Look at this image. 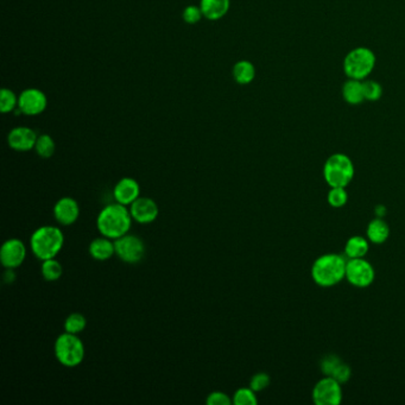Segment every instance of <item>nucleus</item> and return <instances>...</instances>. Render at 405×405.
<instances>
[{
  "mask_svg": "<svg viewBox=\"0 0 405 405\" xmlns=\"http://www.w3.org/2000/svg\"><path fill=\"white\" fill-rule=\"evenodd\" d=\"M132 223L133 219L130 208L118 202L105 206L97 218L99 233L112 240L119 239L120 237L128 234L131 230Z\"/></svg>",
  "mask_w": 405,
  "mask_h": 405,
  "instance_id": "f257e3e1",
  "label": "nucleus"
},
{
  "mask_svg": "<svg viewBox=\"0 0 405 405\" xmlns=\"http://www.w3.org/2000/svg\"><path fill=\"white\" fill-rule=\"evenodd\" d=\"M65 245V236L58 226H41L30 238V248L32 255L39 260L56 258Z\"/></svg>",
  "mask_w": 405,
  "mask_h": 405,
  "instance_id": "f03ea898",
  "label": "nucleus"
},
{
  "mask_svg": "<svg viewBox=\"0 0 405 405\" xmlns=\"http://www.w3.org/2000/svg\"><path fill=\"white\" fill-rule=\"evenodd\" d=\"M346 264L347 260L336 253L321 255L312 267L314 282L324 288L336 286L346 276Z\"/></svg>",
  "mask_w": 405,
  "mask_h": 405,
  "instance_id": "7ed1b4c3",
  "label": "nucleus"
},
{
  "mask_svg": "<svg viewBox=\"0 0 405 405\" xmlns=\"http://www.w3.org/2000/svg\"><path fill=\"white\" fill-rule=\"evenodd\" d=\"M377 58L372 49L357 46L348 51L343 62V69L348 79L364 81L375 70Z\"/></svg>",
  "mask_w": 405,
  "mask_h": 405,
  "instance_id": "20e7f679",
  "label": "nucleus"
},
{
  "mask_svg": "<svg viewBox=\"0 0 405 405\" xmlns=\"http://www.w3.org/2000/svg\"><path fill=\"white\" fill-rule=\"evenodd\" d=\"M324 178L331 188H346L354 178V164L347 154H332L324 163Z\"/></svg>",
  "mask_w": 405,
  "mask_h": 405,
  "instance_id": "39448f33",
  "label": "nucleus"
},
{
  "mask_svg": "<svg viewBox=\"0 0 405 405\" xmlns=\"http://www.w3.org/2000/svg\"><path fill=\"white\" fill-rule=\"evenodd\" d=\"M54 352L58 363L63 366L77 367L85 359V345L77 334L65 332L58 336Z\"/></svg>",
  "mask_w": 405,
  "mask_h": 405,
  "instance_id": "423d86ee",
  "label": "nucleus"
},
{
  "mask_svg": "<svg viewBox=\"0 0 405 405\" xmlns=\"http://www.w3.org/2000/svg\"><path fill=\"white\" fill-rule=\"evenodd\" d=\"M114 245L117 257L126 264H138L147 251L143 239L130 233L114 240Z\"/></svg>",
  "mask_w": 405,
  "mask_h": 405,
  "instance_id": "0eeeda50",
  "label": "nucleus"
},
{
  "mask_svg": "<svg viewBox=\"0 0 405 405\" xmlns=\"http://www.w3.org/2000/svg\"><path fill=\"white\" fill-rule=\"evenodd\" d=\"M376 272L370 263L364 258L348 259L345 278L352 286L366 288L375 281Z\"/></svg>",
  "mask_w": 405,
  "mask_h": 405,
  "instance_id": "6e6552de",
  "label": "nucleus"
},
{
  "mask_svg": "<svg viewBox=\"0 0 405 405\" xmlns=\"http://www.w3.org/2000/svg\"><path fill=\"white\" fill-rule=\"evenodd\" d=\"M341 384L327 376L314 386L313 399L317 405H339L343 401Z\"/></svg>",
  "mask_w": 405,
  "mask_h": 405,
  "instance_id": "1a4fd4ad",
  "label": "nucleus"
},
{
  "mask_svg": "<svg viewBox=\"0 0 405 405\" xmlns=\"http://www.w3.org/2000/svg\"><path fill=\"white\" fill-rule=\"evenodd\" d=\"M27 258V246L20 239L6 240L0 248V262L5 269H17Z\"/></svg>",
  "mask_w": 405,
  "mask_h": 405,
  "instance_id": "9d476101",
  "label": "nucleus"
},
{
  "mask_svg": "<svg viewBox=\"0 0 405 405\" xmlns=\"http://www.w3.org/2000/svg\"><path fill=\"white\" fill-rule=\"evenodd\" d=\"M48 105L46 94L37 88H27L20 94L18 108L25 116H39Z\"/></svg>",
  "mask_w": 405,
  "mask_h": 405,
  "instance_id": "9b49d317",
  "label": "nucleus"
},
{
  "mask_svg": "<svg viewBox=\"0 0 405 405\" xmlns=\"http://www.w3.org/2000/svg\"><path fill=\"white\" fill-rule=\"evenodd\" d=\"M128 208L133 221L140 225L151 224L159 218V205L151 197H139Z\"/></svg>",
  "mask_w": 405,
  "mask_h": 405,
  "instance_id": "f8f14e48",
  "label": "nucleus"
},
{
  "mask_svg": "<svg viewBox=\"0 0 405 405\" xmlns=\"http://www.w3.org/2000/svg\"><path fill=\"white\" fill-rule=\"evenodd\" d=\"M55 220L62 226H72L77 223L80 216V206L75 199L70 197H61L55 204L54 209Z\"/></svg>",
  "mask_w": 405,
  "mask_h": 405,
  "instance_id": "ddd939ff",
  "label": "nucleus"
},
{
  "mask_svg": "<svg viewBox=\"0 0 405 405\" xmlns=\"http://www.w3.org/2000/svg\"><path fill=\"white\" fill-rule=\"evenodd\" d=\"M37 138L39 135L32 128L20 126L10 131L8 135V143L15 151L27 152V151L35 149Z\"/></svg>",
  "mask_w": 405,
  "mask_h": 405,
  "instance_id": "4468645a",
  "label": "nucleus"
},
{
  "mask_svg": "<svg viewBox=\"0 0 405 405\" xmlns=\"http://www.w3.org/2000/svg\"><path fill=\"white\" fill-rule=\"evenodd\" d=\"M113 197L118 204L131 206L140 197V185L135 178H123L117 182L113 190Z\"/></svg>",
  "mask_w": 405,
  "mask_h": 405,
  "instance_id": "2eb2a0df",
  "label": "nucleus"
},
{
  "mask_svg": "<svg viewBox=\"0 0 405 405\" xmlns=\"http://www.w3.org/2000/svg\"><path fill=\"white\" fill-rule=\"evenodd\" d=\"M89 255L93 259L104 262L112 258L116 255V245L114 240L109 239L107 237L101 236L92 240L89 244Z\"/></svg>",
  "mask_w": 405,
  "mask_h": 405,
  "instance_id": "dca6fc26",
  "label": "nucleus"
},
{
  "mask_svg": "<svg viewBox=\"0 0 405 405\" xmlns=\"http://www.w3.org/2000/svg\"><path fill=\"white\" fill-rule=\"evenodd\" d=\"M231 0H201V11L209 20H218L227 15Z\"/></svg>",
  "mask_w": 405,
  "mask_h": 405,
  "instance_id": "f3484780",
  "label": "nucleus"
},
{
  "mask_svg": "<svg viewBox=\"0 0 405 405\" xmlns=\"http://www.w3.org/2000/svg\"><path fill=\"white\" fill-rule=\"evenodd\" d=\"M341 95L345 102L347 104L353 105V106L363 104L365 101L363 81L347 79V81L345 82L341 88Z\"/></svg>",
  "mask_w": 405,
  "mask_h": 405,
  "instance_id": "a211bd4d",
  "label": "nucleus"
},
{
  "mask_svg": "<svg viewBox=\"0 0 405 405\" xmlns=\"http://www.w3.org/2000/svg\"><path fill=\"white\" fill-rule=\"evenodd\" d=\"M366 236L371 243L383 244L390 236V228L383 219H375L367 226Z\"/></svg>",
  "mask_w": 405,
  "mask_h": 405,
  "instance_id": "6ab92c4d",
  "label": "nucleus"
},
{
  "mask_svg": "<svg viewBox=\"0 0 405 405\" xmlns=\"http://www.w3.org/2000/svg\"><path fill=\"white\" fill-rule=\"evenodd\" d=\"M369 239L360 236L352 237L345 245V255L350 259L364 258L369 252Z\"/></svg>",
  "mask_w": 405,
  "mask_h": 405,
  "instance_id": "aec40b11",
  "label": "nucleus"
},
{
  "mask_svg": "<svg viewBox=\"0 0 405 405\" xmlns=\"http://www.w3.org/2000/svg\"><path fill=\"white\" fill-rule=\"evenodd\" d=\"M233 77L239 85H248L255 77V68L253 63L247 60L237 62L233 67Z\"/></svg>",
  "mask_w": 405,
  "mask_h": 405,
  "instance_id": "412c9836",
  "label": "nucleus"
},
{
  "mask_svg": "<svg viewBox=\"0 0 405 405\" xmlns=\"http://www.w3.org/2000/svg\"><path fill=\"white\" fill-rule=\"evenodd\" d=\"M41 272H42V277L46 279V282H55L61 278L62 274H63V267L58 259H46L42 262Z\"/></svg>",
  "mask_w": 405,
  "mask_h": 405,
  "instance_id": "4be33fe9",
  "label": "nucleus"
},
{
  "mask_svg": "<svg viewBox=\"0 0 405 405\" xmlns=\"http://www.w3.org/2000/svg\"><path fill=\"white\" fill-rule=\"evenodd\" d=\"M35 150L39 157L51 159L56 151V144L53 137L49 135H41L36 142Z\"/></svg>",
  "mask_w": 405,
  "mask_h": 405,
  "instance_id": "5701e85b",
  "label": "nucleus"
},
{
  "mask_svg": "<svg viewBox=\"0 0 405 405\" xmlns=\"http://www.w3.org/2000/svg\"><path fill=\"white\" fill-rule=\"evenodd\" d=\"M65 332L77 334L84 332L87 326V319L81 313H72L65 320Z\"/></svg>",
  "mask_w": 405,
  "mask_h": 405,
  "instance_id": "b1692460",
  "label": "nucleus"
},
{
  "mask_svg": "<svg viewBox=\"0 0 405 405\" xmlns=\"http://www.w3.org/2000/svg\"><path fill=\"white\" fill-rule=\"evenodd\" d=\"M255 394L251 387H241L234 392L232 401L234 405H255L258 403Z\"/></svg>",
  "mask_w": 405,
  "mask_h": 405,
  "instance_id": "393cba45",
  "label": "nucleus"
},
{
  "mask_svg": "<svg viewBox=\"0 0 405 405\" xmlns=\"http://www.w3.org/2000/svg\"><path fill=\"white\" fill-rule=\"evenodd\" d=\"M364 94H365V100L375 102L382 99L383 87L378 81L366 79L364 80Z\"/></svg>",
  "mask_w": 405,
  "mask_h": 405,
  "instance_id": "a878e982",
  "label": "nucleus"
},
{
  "mask_svg": "<svg viewBox=\"0 0 405 405\" xmlns=\"http://www.w3.org/2000/svg\"><path fill=\"white\" fill-rule=\"evenodd\" d=\"M18 107V99L11 89L3 88L0 93V111L8 113Z\"/></svg>",
  "mask_w": 405,
  "mask_h": 405,
  "instance_id": "bb28decb",
  "label": "nucleus"
},
{
  "mask_svg": "<svg viewBox=\"0 0 405 405\" xmlns=\"http://www.w3.org/2000/svg\"><path fill=\"white\" fill-rule=\"evenodd\" d=\"M348 194L343 187H334L331 188L328 193L329 205L334 208H341L347 204Z\"/></svg>",
  "mask_w": 405,
  "mask_h": 405,
  "instance_id": "cd10ccee",
  "label": "nucleus"
},
{
  "mask_svg": "<svg viewBox=\"0 0 405 405\" xmlns=\"http://www.w3.org/2000/svg\"><path fill=\"white\" fill-rule=\"evenodd\" d=\"M270 377L267 373H264V372H259L257 375L252 377L251 380H250V387L255 392H260V391L265 390L267 386L270 385Z\"/></svg>",
  "mask_w": 405,
  "mask_h": 405,
  "instance_id": "c85d7f7f",
  "label": "nucleus"
},
{
  "mask_svg": "<svg viewBox=\"0 0 405 405\" xmlns=\"http://www.w3.org/2000/svg\"><path fill=\"white\" fill-rule=\"evenodd\" d=\"M206 403L208 405H231L233 404V401L227 394H225L223 391H214L207 396Z\"/></svg>",
  "mask_w": 405,
  "mask_h": 405,
  "instance_id": "c756f323",
  "label": "nucleus"
},
{
  "mask_svg": "<svg viewBox=\"0 0 405 405\" xmlns=\"http://www.w3.org/2000/svg\"><path fill=\"white\" fill-rule=\"evenodd\" d=\"M202 15L204 13L201 11V8L195 6V5H190L188 8H185V11H183V20H185V23L188 24L199 23Z\"/></svg>",
  "mask_w": 405,
  "mask_h": 405,
  "instance_id": "7c9ffc66",
  "label": "nucleus"
},
{
  "mask_svg": "<svg viewBox=\"0 0 405 405\" xmlns=\"http://www.w3.org/2000/svg\"><path fill=\"white\" fill-rule=\"evenodd\" d=\"M351 369L348 365L344 363H340L336 367V370L333 371L331 377L338 380L340 384L347 382L348 379L351 378Z\"/></svg>",
  "mask_w": 405,
  "mask_h": 405,
  "instance_id": "2f4dec72",
  "label": "nucleus"
},
{
  "mask_svg": "<svg viewBox=\"0 0 405 405\" xmlns=\"http://www.w3.org/2000/svg\"><path fill=\"white\" fill-rule=\"evenodd\" d=\"M341 363L339 358L336 357V355H328L326 357L322 363H321V370L324 372L326 376H331L333 373V371L336 370L338 365Z\"/></svg>",
  "mask_w": 405,
  "mask_h": 405,
  "instance_id": "473e14b6",
  "label": "nucleus"
},
{
  "mask_svg": "<svg viewBox=\"0 0 405 405\" xmlns=\"http://www.w3.org/2000/svg\"><path fill=\"white\" fill-rule=\"evenodd\" d=\"M15 279V271L13 269H6V272H5L4 281L6 283H12Z\"/></svg>",
  "mask_w": 405,
  "mask_h": 405,
  "instance_id": "72a5a7b5",
  "label": "nucleus"
}]
</instances>
